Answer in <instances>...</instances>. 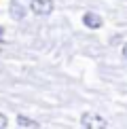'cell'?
Here are the masks:
<instances>
[{
	"label": "cell",
	"mask_w": 127,
	"mask_h": 129,
	"mask_svg": "<svg viewBox=\"0 0 127 129\" xmlns=\"http://www.w3.org/2000/svg\"><path fill=\"white\" fill-rule=\"evenodd\" d=\"M81 127H85V129H106V127H108V123H106L104 116L95 114V112H83Z\"/></svg>",
	"instance_id": "obj_1"
},
{
	"label": "cell",
	"mask_w": 127,
	"mask_h": 129,
	"mask_svg": "<svg viewBox=\"0 0 127 129\" xmlns=\"http://www.w3.org/2000/svg\"><path fill=\"white\" fill-rule=\"evenodd\" d=\"M30 11L38 17H47V15L53 13V0H32Z\"/></svg>",
	"instance_id": "obj_2"
},
{
	"label": "cell",
	"mask_w": 127,
	"mask_h": 129,
	"mask_svg": "<svg viewBox=\"0 0 127 129\" xmlns=\"http://www.w3.org/2000/svg\"><path fill=\"white\" fill-rule=\"evenodd\" d=\"M83 23H85V28H89V30H98V28H102V17L95 15V13H85L83 15Z\"/></svg>",
	"instance_id": "obj_3"
},
{
	"label": "cell",
	"mask_w": 127,
	"mask_h": 129,
	"mask_svg": "<svg viewBox=\"0 0 127 129\" xmlns=\"http://www.w3.org/2000/svg\"><path fill=\"white\" fill-rule=\"evenodd\" d=\"M25 13H28V9H25V4H21L19 0H13V2H11V17H13V19L21 21V19L25 17Z\"/></svg>",
	"instance_id": "obj_4"
},
{
	"label": "cell",
	"mask_w": 127,
	"mask_h": 129,
	"mask_svg": "<svg viewBox=\"0 0 127 129\" xmlns=\"http://www.w3.org/2000/svg\"><path fill=\"white\" fill-rule=\"evenodd\" d=\"M17 125L19 127H23V129H38L40 127V123H36V121H32V119H28V116H17Z\"/></svg>",
	"instance_id": "obj_5"
},
{
	"label": "cell",
	"mask_w": 127,
	"mask_h": 129,
	"mask_svg": "<svg viewBox=\"0 0 127 129\" xmlns=\"http://www.w3.org/2000/svg\"><path fill=\"white\" fill-rule=\"evenodd\" d=\"M7 123H9V121H7V116H4L2 112H0V129H4V127H7Z\"/></svg>",
	"instance_id": "obj_6"
},
{
	"label": "cell",
	"mask_w": 127,
	"mask_h": 129,
	"mask_svg": "<svg viewBox=\"0 0 127 129\" xmlns=\"http://www.w3.org/2000/svg\"><path fill=\"white\" fill-rule=\"evenodd\" d=\"M123 57H125V59H127V42H125V45H123Z\"/></svg>",
	"instance_id": "obj_7"
}]
</instances>
